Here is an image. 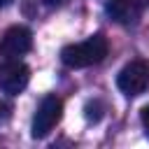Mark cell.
Masks as SVG:
<instances>
[{"mask_svg":"<svg viewBox=\"0 0 149 149\" xmlns=\"http://www.w3.org/2000/svg\"><path fill=\"white\" fill-rule=\"evenodd\" d=\"M107 51H109L107 37L98 33V35H91L88 40H84V42L63 47L61 61H63V65H68V68H88V65L102 63V61L107 58Z\"/></svg>","mask_w":149,"mask_h":149,"instance_id":"1","label":"cell"},{"mask_svg":"<svg viewBox=\"0 0 149 149\" xmlns=\"http://www.w3.org/2000/svg\"><path fill=\"white\" fill-rule=\"evenodd\" d=\"M61 116H63V100H61L58 95H44L42 102H40L37 109H35L30 135H33L35 140L47 137V135L51 133V128L61 121Z\"/></svg>","mask_w":149,"mask_h":149,"instance_id":"2","label":"cell"},{"mask_svg":"<svg viewBox=\"0 0 149 149\" xmlns=\"http://www.w3.org/2000/svg\"><path fill=\"white\" fill-rule=\"evenodd\" d=\"M116 86L123 95H140L147 91L149 86V61L144 58H135L128 65L121 68L119 77H116Z\"/></svg>","mask_w":149,"mask_h":149,"instance_id":"3","label":"cell"},{"mask_svg":"<svg viewBox=\"0 0 149 149\" xmlns=\"http://www.w3.org/2000/svg\"><path fill=\"white\" fill-rule=\"evenodd\" d=\"M30 81V68L19 58H5L0 63V91L9 95H19Z\"/></svg>","mask_w":149,"mask_h":149,"instance_id":"4","label":"cell"},{"mask_svg":"<svg viewBox=\"0 0 149 149\" xmlns=\"http://www.w3.org/2000/svg\"><path fill=\"white\" fill-rule=\"evenodd\" d=\"M33 47V33L26 26H12L0 37V56L2 58H19L28 54Z\"/></svg>","mask_w":149,"mask_h":149,"instance_id":"5","label":"cell"},{"mask_svg":"<svg viewBox=\"0 0 149 149\" xmlns=\"http://www.w3.org/2000/svg\"><path fill=\"white\" fill-rule=\"evenodd\" d=\"M105 12L112 21L121 26H133L137 23L142 14V2L140 0H105Z\"/></svg>","mask_w":149,"mask_h":149,"instance_id":"6","label":"cell"},{"mask_svg":"<svg viewBox=\"0 0 149 149\" xmlns=\"http://www.w3.org/2000/svg\"><path fill=\"white\" fill-rule=\"evenodd\" d=\"M42 5H44V7H49V9H58V7L68 5V0H42Z\"/></svg>","mask_w":149,"mask_h":149,"instance_id":"7","label":"cell"},{"mask_svg":"<svg viewBox=\"0 0 149 149\" xmlns=\"http://www.w3.org/2000/svg\"><path fill=\"white\" fill-rule=\"evenodd\" d=\"M140 119H142V126H144V130L149 133V105H147V107L140 112Z\"/></svg>","mask_w":149,"mask_h":149,"instance_id":"8","label":"cell"},{"mask_svg":"<svg viewBox=\"0 0 149 149\" xmlns=\"http://www.w3.org/2000/svg\"><path fill=\"white\" fill-rule=\"evenodd\" d=\"M7 119H9V105L0 102V123H2V121H7Z\"/></svg>","mask_w":149,"mask_h":149,"instance_id":"9","label":"cell"},{"mask_svg":"<svg viewBox=\"0 0 149 149\" xmlns=\"http://www.w3.org/2000/svg\"><path fill=\"white\" fill-rule=\"evenodd\" d=\"M9 2H12V0H0V7H7Z\"/></svg>","mask_w":149,"mask_h":149,"instance_id":"10","label":"cell"}]
</instances>
